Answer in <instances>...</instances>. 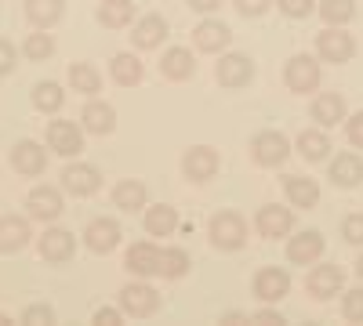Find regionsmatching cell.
Here are the masks:
<instances>
[{
    "label": "cell",
    "mask_w": 363,
    "mask_h": 326,
    "mask_svg": "<svg viewBox=\"0 0 363 326\" xmlns=\"http://www.w3.org/2000/svg\"><path fill=\"white\" fill-rule=\"evenodd\" d=\"M207 240H211V247H218V250H240L247 243V221H244V214H236V211L211 214Z\"/></svg>",
    "instance_id": "cell-1"
},
{
    "label": "cell",
    "mask_w": 363,
    "mask_h": 326,
    "mask_svg": "<svg viewBox=\"0 0 363 326\" xmlns=\"http://www.w3.org/2000/svg\"><path fill=\"white\" fill-rule=\"evenodd\" d=\"M356 54V40L352 33H345V25H327L323 33H316V58L330 66H345Z\"/></svg>",
    "instance_id": "cell-2"
},
{
    "label": "cell",
    "mask_w": 363,
    "mask_h": 326,
    "mask_svg": "<svg viewBox=\"0 0 363 326\" xmlns=\"http://www.w3.org/2000/svg\"><path fill=\"white\" fill-rule=\"evenodd\" d=\"M320 76H323L320 58H313V54H294V58H287V66H284V83H287V91H294V95H313L320 87Z\"/></svg>",
    "instance_id": "cell-3"
},
{
    "label": "cell",
    "mask_w": 363,
    "mask_h": 326,
    "mask_svg": "<svg viewBox=\"0 0 363 326\" xmlns=\"http://www.w3.org/2000/svg\"><path fill=\"white\" fill-rule=\"evenodd\" d=\"M251 156H255L258 167H269V170L272 167H284L287 156H291V141L280 131H258L251 138Z\"/></svg>",
    "instance_id": "cell-4"
},
{
    "label": "cell",
    "mask_w": 363,
    "mask_h": 326,
    "mask_svg": "<svg viewBox=\"0 0 363 326\" xmlns=\"http://www.w3.org/2000/svg\"><path fill=\"white\" fill-rule=\"evenodd\" d=\"M120 308H124V315H131V319H149L160 308V293L145 279L128 283V286H120Z\"/></svg>",
    "instance_id": "cell-5"
},
{
    "label": "cell",
    "mask_w": 363,
    "mask_h": 326,
    "mask_svg": "<svg viewBox=\"0 0 363 326\" xmlns=\"http://www.w3.org/2000/svg\"><path fill=\"white\" fill-rule=\"evenodd\" d=\"M251 290H255V298H258L262 305H277V301H284L287 293H291V276H287V269L265 264V269L255 272Z\"/></svg>",
    "instance_id": "cell-6"
},
{
    "label": "cell",
    "mask_w": 363,
    "mask_h": 326,
    "mask_svg": "<svg viewBox=\"0 0 363 326\" xmlns=\"http://www.w3.org/2000/svg\"><path fill=\"white\" fill-rule=\"evenodd\" d=\"M255 228L265 240H284V235L294 232V211L280 203H262L258 214H255Z\"/></svg>",
    "instance_id": "cell-7"
},
{
    "label": "cell",
    "mask_w": 363,
    "mask_h": 326,
    "mask_svg": "<svg viewBox=\"0 0 363 326\" xmlns=\"http://www.w3.org/2000/svg\"><path fill=\"white\" fill-rule=\"evenodd\" d=\"M218 167H222V156H218V149H211V145H193V149H186V156H182V174L196 185L211 182V177L218 174Z\"/></svg>",
    "instance_id": "cell-8"
},
{
    "label": "cell",
    "mask_w": 363,
    "mask_h": 326,
    "mask_svg": "<svg viewBox=\"0 0 363 326\" xmlns=\"http://www.w3.org/2000/svg\"><path fill=\"white\" fill-rule=\"evenodd\" d=\"M342 286H345V272L338 264H320L316 261L306 276V290H309L313 301H330L335 293H342Z\"/></svg>",
    "instance_id": "cell-9"
},
{
    "label": "cell",
    "mask_w": 363,
    "mask_h": 326,
    "mask_svg": "<svg viewBox=\"0 0 363 326\" xmlns=\"http://www.w3.org/2000/svg\"><path fill=\"white\" fill-rule=\"evenodd\" d=\"M327 250V240H323V232L320 228H306V232H298V235H287V261L291 264H316Z\"/></svg>",
    "instance_id": "cell-10"
},
{
    "label": "cell",
    "mask_w": 363,
    "mask_h": 326,
    "mask_svg": "<svg viewBox=\"0 0 363 326\" xmlns=\"http://www.w3.org/2000/svg\"><path fill=\"white\" fill-rule=\"evenodd\" d=\"M48 149L58 156H80L84 153V127L73 120H51L48 124Z\"/></svg>",
    "instance_id": "cell-11"
},
{
    "label": "cell",
    "mask_w": 363,
    "mask_h": 326,
    "mask_svg": "<svg viewBox=\"0 0 363 326\" xmlns=\"http://www.w3.org/2000/svg\"><path fill=\"white\" fill-rule=\"evenodd\" d=\"M120 235H124V228L116 218H91L84 228V243L91 254H113L120 247Z\"/></svg>",
    "instance_id": "cell-12"
},
{
    "label": "cell",
    "mask_w": 363,
    "mask_h": 326,
    "mask_svg": "<svg viewBox=\"0 0 363 326\" xmlns=\"http://www.w3.org/2000/svg\"><path fill=\"white\" fill-rule=\"evenodd\" d=\"M251 76H255V62H251L247 54L229 51V54H222L218 62H215V80H218L222 87H229V91H236V87H247Z\"/></svg>",
    "instance_id": "cell-13"
},
{
    "label": "cell",
    "mask_w": 363,
    "mask_h": 326,
    "mask_svg": "<svg viewBox=\"0 0 363 326\" xmlns=\"http://www.w3.org/2000/svg\"><path fill=\"white\" fill-rule=\"evenodd\" d=\"M62 189H66L73 199L95 196V192L102 189V170L91 167V163H66V170H62Z\"/></svg>",
    "instance_id": "cell-14"
},
{
    "label": "cell",
    "mask_w": 363,
    "mask_h": 326,
    "mask_svg": "<svg viewBox=\"0 0 363 326\" xmlns=\"http://www.w3.org/2000/svg\"><path fill=\"white\" fill-rule=\"evenodd\" d=\"M26 206H29V218L33 221H58V214L66 211L62 192L55 185H33L26 196Z\"/></svg>",
    "instance_id": "cell-15"
},
{
    "label": "cell",
    "mask_w": 363,
    "mask_h": 326,
    "mask_svg": "<svg viewBox=\"0 0 363 326\" xmlns=\"http://www.w3.org/2000/svg\"><path fill=\"white\" fill-rule=\"evenodd\" d=\"M124 269L138 279H149V276H160V247L149 243V240H138L128 247L124 254Z\"/></svg>",
    "instance_id": "cell-16"
},
{
    "label": "cell",
    "mask_w": 363,
    "mask_h": 326,
    "mask_svg": "<svg viewBox=\"0 0 363 326\" xmlns=\"http://www.w3.org/2000/svg\"><path fill=\"white\" fill-rule=\"evenodd\" d=\"M171 37V25H167V18L164 15H142L138 22H135V29H131V44L138 47V51H157L164 40Z\"/></svg>",
    "instance_id": "cell-17"
},
{
    "label": "cell",
    "mask_w": 363,
    "mask_h": 326,
    "mask_svg": "<svg viewBox=\"0 0 363 326\" xmlns=\"http://www.w3.org/2000/svg\"><path fill=\"white\" fill-rule=\"evenodd\" d=\"M37 254L51 264H62L77 254V235L69 228H48L40 240H37Z\"/></svg>",
    "instance_id": "cell-18"
},
{
    "label": "cell",
    "mask_w": 363,
    "mask_h": 326,
    "mask_svg": "<svg viewBox=\"0 0 363 326\" xmlns=\"http://www.w3.org/2000/svg\"><path fill=\"white\" fill-rule=\"evenodd\" d=\"M11 167H15L22 177H37V174H44V167H48V153H44V145H40V141H33V138L15 141V149H11Z\"/></svg>",
    "instance_id": "cell-19"
},
{
    "label": "cell",
    "mask_w": 363,
    "mask_h": 326,
    "mask_svg": "<svg viewBox=\"0 0 363 326\" xmlns=\"http://www.w3.org/2000/svg\"><path fill=\"white\" fill-rule=\"evenodd\" d=\"M229 40H233V29H229L225 22H218V18H203V22L193 29V44H196V51H203V54H222V51L229 47Z\"/></svg>",
    "instance_id": "cell-20"
},
{
    "label": "cell",
    "mask_w": 363,
    "mask_h": 326,
    "mask_svg": "<svg viewBox=\"0 0 363 326\" xmlns=\"http://www.w3.org/2000/svg\"><path fill=\"white\" fill-rule=\"evenodd\" d=\"M80 127L87 134H113L116 131V109L109 102H99V98H91L84 109H80Z\"/></svg>",
    "instance_id": "cell-21"
},
{
    "label": "cell",
    "mask_w": 363,
    "mask_h": 326,
    "mask_svg": "<svg viewBox=\"0 0 363 326\" xmlns=\"http://www.w3.org/2000/svg\"><path fill=\"white\" fill-rule=\"evenodd\" d=\"M160 73H164V80H171V83L193 80V73H196L193 51H189V47H167V51L160 54Z\"/></svg>",
    "instance_id": "cell-22"
},
{
    "label": "cell",
    "mask_w": 363,
    "mask_h": 326,
    "mask_svg": "<svg viewBox=\"0 0 363 326\" xmlns=\"http://www.w3.org/2000/svg\"><path fill=\"white\" fill-rule=\"evenodd\" d=\"M345 116H349V105H345V98H342V95L323 91V95H316V98H313V120H316V127L330 131L335 124H345Z\"/></svg>",
    "instance_id": "cell-23"
},
{
    "label": "cell",
    "mask_w": 363,
    "mask_h": 326,
    "mask_svg": "<svg viewBox=\"0 0 363 326\" xmlns=\"http://www.w3.org/2000/svg\"><path fill=\"white\" fill-rule=\"evenodd\" d=\"M145 203H149V189L138 177H124V182L113 185V206L116 211L135 214V211H145Z\"/></svg>",
    "instance_id": "cell-24"
},
{
    "label": "cell",
    "mask_w": 363,
    "mask_h": 326,
    "mask_svg": "<svg viewBox=\"0 0 363 326\" xmlns=\"http://www.w3.org/2000/svg\"><path fill=\"white\" fill-rule=\"evenodd\" d=\"M284 192H287V203L301 206V211H313V206L320 203L316 177H306V174H287L284 177Z\"/></svg>",
    "instance_id": "cell-25"
},
{
    "label": "cell",
    "mask_w": 363,
    "mask_h": 326,
    "mask_svg": "<svg viewBox=\"0 0 363 326\" xmlns=\"http://www.w3.org/2000/svg\"><path fill=\"white\" fill-rule=\"evenodd\" d=\"M327 177L335 182L338 189H356L363 182V160L356 153H338L327 167Z\"/></svg>",
    "instance_id": "cell-26"
},
{
    "label": "cell",
    "mask_w": 363,
    "mask_h": 326,
    "mask_svg": "<svg viewBox=\"0 0 363 326\" xmlns=\"http://www.w3.org/2000/svg\"><path fill=\"white\" fill-rule=\"evenodd\" d=\"M29 235H33V228H29V218H15V214H4L0 218V254H15L29 243Z\"/></svg>",
    "instance_id": "cell-27"
},
{
    "label": "cell",
    "mask_w": 363,
    "mask_h": 326,
    "mask_svg": "<svg viewBox=\"0 0 363 326\" xmlns=\"http://www.w3.org/2000/svg\"><path fill=\"white\" fill-rule=\"evenodd\" d=\"M294 149H298V156L306 160V163H320V160H327V153H330V138H327L323 127H306V131L298 134Z\"/></svg>",
    "instance_id": "cell-28"
},
{
    "label": "cell",
    "mask_w": 363,
    "mask_h": 326,
    "mask_svg": "<svg viewBox=\"0 0 363 326\" xmlns=\"http://www.w3.org/2000/svg\"><path fill=\"white\" fill-rule=\"evenodd\" d=\"M142 225H145V232L149 235H174L178 232V211L171 203H157V206H145V218H142Z\"/></svg>",
    "instance_id": "cell-29"
},
{
    "label": "cell",
    "mask_w": 363,
    "mask_h": 326,
    "mask_svg": "<svg viewBox=\"0 0 363 326\" xmlns=\"http://www.w3.org/2000/svg\"><path fill=\"white\" fill-rule=\"evenodd\" d=\"M66 15V0H26V18L37 29H51Z\"/></svg>",
    "instance_id": "cell-30"
},
{
    "label": "cell",
    "mask_w": 363,
    "mask_h": 326,
    "mask_svg": "<svg viewBox=\"0 0 363 326\" xmlns=\"http://www.w3.org/2000/svg\"><path fill=\"white\" fill-rule=\"evenodd\" d=\"M109 73H113V80H116L120 87H135V83H142L145 66H142V58H138V54H131V51H120V54H113Z\"/></svg>",
    "instance_id": "cell-31"
},
{
    "label": "cell",
    "mask_w": 363,
    "mask_h": 326,
    "mask_svg": "<svg viewBox=\"0 0 363 326\" xmlns=\"http://www.w3.org/2000/svg\"><path fill=\"white\" fill-rule=\"evenodd\" d=\"M135 4L131 0H102V8H99V22L106 29H128L135 22Z\"/></svg>",
    "instance_id": "cell-32"
},
{
    "label": "cell",
    "mask_w": 363,
    "mask_h": 326,
    "mask_svg": "<svg viewBox=\"0 0 363 326\" xmlns=\"http://www.w3.org/2000/svg\"><path fill=\"white\" fill-rule=\"evenodd\" d=\"M69 87L80 91V95H87V98H95L102 91V73L91 62H73L69 66Z\"/></svg>",
    "instance_id": "cell-33"
},
{
    "label": "cell",
    "mask_w": 363,
    "mask_h": 326,
    "mask_svg": "<svg viewBox=\"0 0 363 326\" xmlns=\"http://www.w3.org/2000/svg\"><path fill=\"white\" fill-rule=\"evenodd\" d=\"M316 15L323 25H349L356 18V0H316Z\"/></svg>",
    "instance_id": "cell-34"
},
{
    "label": "cell",
    "mask_w": 363,
    "mask_h": 326,
    "mask_svg": "<svg viewBox=\"0 0 363 326\" xmlns=\"http://www.w3.org/2000/svg\"><path fill=\"white\" fill-rule=\"evenodd\" d=\"M160 276H164V279H182V276H189V250H182V247H164V250H160Z\"/></svg>",
    "instance_id": "cell-35"
},
{
    "label": "cell",
    "mask_w": 363,
    "mask_h": 326,
    "mask_svg": "<svg viewBox=\"0 0 363 326\" xmlns=\"http://www.w3.org/2000/svg\"><path fill=\"white\" fill-rule=\"evenodd\" d=\"M33 105H37L40 112H58V109L66 105V91H62L55 80H44V83L33 87Z\"/></svg>",
    "instance_id": "cell-36"
},
{
    "label": "cell",
    "mask_w": 363,
    "mask_h": 326,
    "mask_svg": "<svg viewBox=\"0 0 363 326\" xmlns=\"http://www.w3.org/2000/svg\"><path fill=\"white\" fill-rule=\"evenodd\" d=\"M22 54L29 58V62H48V58L55 54V40L48 29H40V33H29L26 44H22Z\"/></svg>",
    "instance_id": "cell-37"
},
{
    "label": "cell",
    "mask_w": 363,
    "mask_h": 326,
    "mask_svg": "<svg viewBox=\"0 0 363 326\" xmlns=\"http://www.w3.org/2000/svg\"><path fill=\"white\" fill-rule=\"evenodd\" d=\"M342 315L345 322H363V286L342 290Z\"/></svg>",
    "instance_id": "cell-38"
},
{
    "label": "cell",
    "mask_w": 363,
    "mask_h": 326,
    "mask_svg": "<svg viewBox=\"0 0 363 326\" xmlns=\"http://www.w3.org/2000/svg\"><path fill=\"white\" fill-rule=\"evenodd\" d=\"M277 8L287 15V18H309L316 11V0H277Z\"/></svg>",
    "instance_id": "cell-39"
},
{
    "label": "cell",
    "mask_w": 363,
    "mask_h": 326,
    "mask_svg": "<svg viewBox=\"0 0 363 326\" xmlns=\"http://www.w3.org/2000/svg\"><path fill=\"white\" fill-rule=\"evenodd\" d=\"M22 322H26V326H51V322H55V308H51V305H29V308L22 312Z\"/></svg>",
    "instance_id": "cell-40"
},
{
    "label": "cell",
    "mask_w": 363,
    "mask_h": 326,
    "mask_svg": "<svg viewBox=\"0 0 363 326\" xmlns=\"http://www.w3.org/2000/svg\"><path fill=\"white\" fill-rule=\"evenodd\" d=\"M342 240L352 247H363V214H349L342 221Z\"/></svg>",
    "instance_id": "cell-41"
},
{
    "label": "cell",
    "mask_w": 363,
    "mask_h": 326,
    "mask_svg": "<svg viewBox=\"0 0 363 326\" xmlns=\"http://www.w3.org/2000/svg\"><path fill=\"white\" fill-rule=\"evenodd\" d=\"M345 138H349L352 149H363V109L345 116Z\"/></svg>",
    "instance_id": "cell-42"
},
{
    "label": "cell",
    "mask_w": 363,
    "mask_h": 326,
    "mask_svg": "<svg viewBox=\"0 0 363 326\" xmlns=\"http://www.w3.org/2000/svg\"><path fill=\"white\" fill-rule=\"evenodd\" d=\"M233 4H236V11L244 18H258V15H265L272 8V0H233Z\"/></svg>",
    "instance_id": "cell-43"
},
{
    "label": "cell",
    "mask_w": 363,
    "mask_h": 326,
    "mask_svg": "<svg viewBox=\"0 0 363 326\" xmlns=\"http://www.w3.org/2000/svg\"><path fill=\"white\" fill-rule=\"evenodd\" d=\"M124 308H99L95 315H91V322L95 326H124Z\"/></svg>",
    "instance_id": "cell-44"
},
{
    "label": "cell",
    "mask_w": 363,
    "mask_h": 326,
    "mask_svg": "<svg viewBox=\"0 0 363 326\" xmlns=\"http://www.w3.org/2000/svg\"><path fill=\"white\" fill-rule=\"evenodd\" d=\"M15 58H18L15 44H8V40H0V76H8V73H15Z\"/></svg>",
    "instance_id": "cell-45"
},
{
    "label": "cell",
    "mask_w": 363,
    "mask_h": 326,
    "mask_svg": "<svg viewBox=\"0 0 363 326\" xmlns=\"http://www.w3.org/2000/svg\"><path fill=\"white\" fill-rule=\"evenodd\" d=\"M251 322H255V326H284L287 319H284L277 308H258V312L251 315Z\"/></svg>",
    "instance_id": "cell-46"
},
{
    "label": "cell",
    "mask_w": 363,
    "mask_h": 326,
    "mask_svg": "<svg viewBox=\"0 0 363 326\" xmlns=\"http://www.w3.org/2000/svg\"><path fill=\"white\" fill-rule=\"evenodd\" d=\"M189 8L200 11V15H211V11H218V8H222V0H189Z\"/></svg>",
    "instance_id": "cell-47"
},
{
    "label": "cell",
    "mask_w": 363,
    "mask_h": 326,
    "mask_svg": "<svg viewBox=\"0 0 363 326\" xmlns=\"http://www.w3.org/2000/svg\"><path fill=\"white\" fill-rule=\"evenodd\" d=\"M244 322H251V315H244V312H229V315H222V326H244Z\"/></svg>",
    "instance_id": "cell-48"
},
{
    "label": "cell",
    "mask_w": 363,
    "mask_h": 326,
    "mask_svg": "<svg viewBox=\"0 0 363 326\" xmlns=\"http://www.w3.org/2000/svg\"><path fill=\"white\" fill-rule=\"evenodd\" d=\"M356 276H359V283H363V254L356 257Z\"/></svg>",
    "instance_id": "cell-49"
},
{
    "label": "cell",
    "mask_w": 363,
    "mask_h": 326,
    "mask_svg": "<svg viewBox=\"0 0 363 326\" xmlns=\"http://www.w3.org/2000/svg\"><path fill=\"white\" fill-rule=\"evenodd\" d=\"M8 322H11V319H8V315H0V326H8Z\"/></svg>",
    "instance_id": "cell-50"
}]
</instances>
